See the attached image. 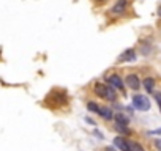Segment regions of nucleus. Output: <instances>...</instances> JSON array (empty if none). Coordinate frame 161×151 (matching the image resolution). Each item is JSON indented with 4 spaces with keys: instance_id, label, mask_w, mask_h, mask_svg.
Returning <instances> with one entry per match:
<instances>
[{
    "instance_id": "f257e3e1",
    "label": "nucleus",
    "mask_w": 161,
    "mask_h": 151,
    "mask_svg": "<svg viewBox=\"0 0 161 151\" xmlns=\"http://www.w3.org/2000/svg\"><path fill=\"white\" fill-rule=\"evenodd\" d=\"M93 93H95L98 98L104 99V101H109V102H117V90L103 84V82H97L93 85Z\"/></svg>"
},
{
    "instance_id": "f03ea898",
    "label": "nucleus",
    "mask_w": 161,
    "mask_h": 151,
    "mask_svg": "<svg viewBox=\"0 0 161 151\" xmlns=\"http://www.w3.org/2000/svg\"><path fill=\"white\" fill-rule=\"evenodd\" d=\"M131 104H133V109H136L139 112L150 110V99H149V96H145V94L134 93L133 98H131Z\"/></svg>"
},
{
    "instance_id": "7ed1b4c3",
    "label": "nucleus",
    "mask_w": 161,
    "mask_h": 151,
    "mask_svg": "<svg viewBox=\"0 0 161 151\" xmlns=\"http://www.w3.org/2000/svg\"><path fill=\"white\" fill-rule=\"evenodd\" d=\"M106 82L107 85L115 88L117 91H123L125 93V84H123V79L120 77L118 74H111V76H106Z\"/></svg>"
},
{
    "instance_id": "20e7f679",
    "label": "nucleus",
    "mask_w": 161,
    "mask_h": 151,
    "mask_svg": "<svg viewBox=\"0 0 161 151\" xmlns=\"http://www.w3.org/2000/svg\"><path fill=\"white\" fill-rule=\"evenodd\" d=\"M125 84H126L128 88H131V90H134V91H138V90L142 87V82L139 80V76H138V74H128V76L125 77Z\"/></svg>"
},
{
    "instance_id": "39448f33",
    "label": "nucleus",
    "mask_w": 161,
    "mask_h": 151,
    "mask_svg": "<svg viewBox=\"0 0 161 151\" xmlns=\"http://www.w3.org/2000/svg\"><path fill=\"white\" fill-rule=\"evenodd\" d=\"M126 8H128V0H117L114 6L111 8V13L114 16H122L126 11Z\"/></svg>"
},
{
    "instance_id": "423d86ee",
    "label": "nucleus",
    "mask_w": 161,
    "mask_h": 151,
    "mask_svg": "<svg viewBox=\"0 0 161 151\" xmlns=\"http://www.w3.org/2000/svg\"><path fill=\"white\" fill-rule=\"evenodd\" d=\"M136 50L134 49H126L123 54H120L118 58H117V63H125V62H134L136 60Z\"/></svg>"
},
{
    "instance_id": "0eeeda50",
    "label": "nucleus",
    "mask_w": 161,
    "mask_h": 151,
    "mask_svg": "<svg viewBox=\"0 0 161 151\" xmlns=\"http://www.w3.org/2000/svg\"><path fill=\"white\" fill-rule=\"evenodd\" d=\"M114 146L120 151H130V140L126 137H122V135H117L114 139Z\"/></svg>"
},
{
    "instance_id": "6e6552de",
    "label": "nucleus",
    "mask_w": 161,
    "mask_h": 151,
    "mask_svg": "<svg viewBox=\"0 0 161 151\" xmlns=\"http://www.w3.org/2000/svg\"><path fill=\"white\" fill-rule=\"evenodd\" d=\"M98 115H100L103 120H106V121H111V120H114L115 112L112 110L111 107H101V109H100V112H98Z\"/></svg>"
},
{
    "instance_id": "1a4fd4ad",
    "label": "nucleus",
    "mask_w": 161,
    "mask_h": 151,
    "mask_svg": "<svg viewBox=\"0 0 161 151\" xmlns=\"http://www.w3.org/2000/svg\"><path fill=\"white\" fill-rule=\"evenodd\" d=\"M142 88L147 93H155V79L153 77H145L142 80Z\"/></svg>"
},
{
    "instance_id": "9d476101",
    "label": "nucleus",
    "mask_w": 161,
    "mask_h": 151,
    "mask_svg": "<svg viewBox=\"0 0 161 151\" xmlns=\"http://www.w3.org/2000/svg\"><path fill=\"white\" fill-rule=\"evenodd\" d=\"M114 129L122 135V137H126V135H130L131 134V129L128 128V126H125V125H118V123H114Z\"/></svg>"
},
{
    "instance_id": "9b49d317",
    "label": "nucleus",
    "mask_w": 161,
    "mask_h": 151,
    "mask_svg": "<svg viewBox=\"0 0 161 151\" xmlns=\"http://www.w3.org/2000/svg\"><path fill=\"white\" fill-rule=\"evenodd\" d=\"M114 123H118V125H125V126H128L130 125V118L125 115V113H115L114 115Z\"/></svg>"
},
{
    "instance_id": "f8f14e48",
    "label": "nucleus",
    "mask_w": 161,
    "mask_h": 151,
    "mask_svg": "<svg viewBox=\"0 0 161 151\" xmlns=\"http://www.w3.org/2000/svg\"><path fill=\"white\" fill-rule=\"evenodd\" d=\"M100 109H101V105H98L97 102H93V101H89V102H87V110H89V112L98 113V112H100Z\"/></svg>"
},
{
    "instance_id": "ddd939ff",
    "label": "nucleus",
    "mask_w": 161,
    "mask_h": 151,
    "mask_svg": "<svg viewBox=\"0 0 161 151\" xmlns=\"http://www.w3.org/2000/svg\"><path fill=\"white\" fill-rule=\"evenodd\" d=\"M130 151H145V149L139 142H131L130 140Z\"/></svg>"
},
{
    "instance_id": "4468645a",
    "label": "nucleus",
    "mask_w": 161,
    "mask_h": 151,
    "mask_svg": "<svg viewBox=\"0 0 161 151\" xmlns=\"http://www.w3.org/2000/svg\"><path fill=\"white\" fill-rule=\"evenodd\" d=\"M153 96H155V99L158 102V107H159V110H161V93H153Z\"/></svg>"
},
{
    "instance_id": "2eb2a0df",
    "label": "nucleus",
    "mask_w": 161,
    "mask_h": 151,
    "mask_svg": "<svg viewBox=\"0 0 161 151\" xmlns=\"http://www.w3.org/2000/svg\"><path fill=\"white\" fill-rule=\"evenodd\" d=\"M149 135H161V128L153 129V131H149Z\"/></svg>"
},
{
    "instance_id": "dca6fc26",
    "label": "nucleus",
    "mask_w": 161,
    "mask_h": 151,
    "mask_svg": "<svg viewBox=\"0 0 161 151\" xmlns=\"http://www.w3.org/2000/svg\"><path fill=\"white\" fill-rule=\"evenodd\" d=\"M93 134H95V135L98 137V139H100V140H103V139H104V137H103V134H101V132H100L98 129H95V131H93Z\"/></svg>"
},
{
    "instance_id": "f3484780",
    "label": "nucleus",
    "mask_w": 161,
    "mask_h": 151,
    "mask_svg": "<svg viewBox=\"0 0 161 151\" xmlns=\"http://www.w3.org/2000/svg\"><path fill=\"white\" fill-rule=\"evenodd\" d=\"M85 123H89V125H92V126H95V121H93L92 118H89V117H85Z\"/></svg>"
},
{
    "instance_id": "a211bd4d",
    "label": "nucleus",
    "mask_w": 161,
    "mask_h": 151,
    "mask_svg": "<svg viewBox=\"0 0 161 151\" xmlns=\"http://www.w3.org/2000/svg\"><path fill=\"white\" fill-rule=\"evenodd\" d=\"M155 143H156V146L161 149V139H156V140H155Z\"/></svg>"
},
{
    "instance_id": "6ab92c4d",
    "label": "nucleus",
    "mask_w": 161,
    "mask_h": 151,
    "mask_svg": "<svg viewBox=\"0 0 161 151\" xmlns=\"http://www.w3.org/2000/svg\"><path fill=\"white\" fill-rule=\"evenodd\" d=\"M158 14H159V16H161V6H159V8H158Z\"/></svg>"
},
{
    "instance_id": "aec40b11",
    "label": "nucleus",
    "mask_w": 161,
    "mask_h": 151,
    "mask_svg": "<svg viewBox=\"0 0 161 151\" xmlns=\"http://www.w3.org/2000/svg\"><path fill=\"white\" fill-rule=\"evenodd\" d=\"M97 2H106V0H97Z\"/></svg>"
}]
</instances>
